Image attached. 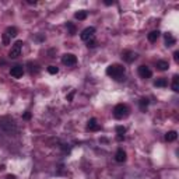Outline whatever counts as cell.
Listing matches in <instances>:
<instances>
[{
	"mask_svg": "<svg viewBox=\"0 0 179 179\" xmlns=\"http://www.w3.org/2000/svg\"><path fill=\"white\" fill-rule=\"evenodd\" d=\"M73 97H74V91H71V93L67 95V101H71V100H73Z\"/></svg>",
	"mask_w": 179,
	"mask_h": 179,
	"instance_id": "obj_25",
	"label": "cell"
},
{
	"mask_svg": "<svg viewBox=\"0 0 179 179\" xmlns=\"http://www.w3.org/2000/svg\"><path fill=\"white\" fill-rule=\"evenodd\" d=\"M94 34H95V28L94 27H88V28H86L84 31L81 32V35H80V38H81V41H90V39L94 38Z\"/></svg>",
	"mask_w": 179,
	"mask_h": 179,
	"instance_id": "obj_5",
	"label": "cell"
},
{
	"mask_svg": "<svg viewBox=\"0 0 179 179\" xmlns=\"http://www.w3.org/2000/svg\"><path fill=\"white\" fill-rule=\"evenodd\" d=\"M175 42H176V39L173 38V35L171 32H167L165 34V45L167 46H172V45H175Z\"/></svg>",
	"mask_w": 179,
	"mask_h": 179,
	"instance_id": "obj_11",
	"label": "cell"
},
{
	"mask_svg": "<svg viewBox=\"0 0 179 179\" xmlns=\"http://www.w3.org/2000/svg\"><path fill=\"white\" fill-rule=\"evenodd\" d=\"M66 27L70 30V35H73V34H76V28H74V25L73 24H70V23H67L66 24Z\"/></svg>",
	"mask_w": 179,
	"mask_h": 179,
	"instance_id": "obj_22",
	"label": "cell"
},
{
	"mask_svg": "<svg viewBox=\"0 0 179 179\" xmlns=\"http://www.w3.org/2000/svg\"><path fill=\"white\" fill-rule=\"evenodd\" d=\"M6 179H17V176H16V175H7V176H6Z\"/></svg>",
	"mask_w": 179,
	"mask_h": 179,
	"instance_id": "obj_28",
	"label": "cell"
},
{
	"mask_svg": "<svg viewBox=\"0 0 179 179\" xmlns=\"http://www.w3.org/2000/svg\"><path fill=\"white\" fill-rule=\"evenodd\" d=\"M106 74L115 80H122V77L125 76V67L120 64H111L106 69Z\"/></svg>",
	"mask_w": 179,
	"mask_h": 179,
	"instance_id": "obj_1",
	"label": "cell"
},
{
	"mask_svg": "<svg viewBox=\"0 0 179 179\" xmlns=\"http://www.w3.org/2000/svg\"><path fill=\"white\" fill-rule=\"evenodd\" d=\"M48 71H49L50 74H57V73H59V69H57L56 66H49V67H48Z\"/></svg>",
	"mask_w": 179,
	"mask_h": 179,
	"instance_id": "obj_20",
	"label": "cell"
},
{
	"mask_svg": "<svg viewBox=\"0 0 179 179\" xmlns=\"http://www.w3.org/2000/svg\"><path fill=\"white\" fill-rule=\"evenodd\" d=\"M6 35H7L8 38H14V37H17V34H18V31H17L16 27H8L7 30H6V32H4Z\"/></svg>",
	"mask_w": 179,
	"mask_h": 179,
	"instance_id": "obj_13",
	"label": "cell"
},
{
	"mask_svg": "<svg viewBox=\"0 0 179 179\" xmlns=\"http://www.w3.org/2000/svg\"><path fill=\"white\" fill-rule=\"evenodd\" d=\"M172 90H173L175 93H178V91H179V77H178V76H173V83H172Z\"/></svg>",
	"mask_w": 179,
	"mask_h": 179,
	"instance_id": "obj_18",
	"label": "cell"
},
{
	"mask_svg": "<svg viewBox=\"0 0 179 179\" xmlns=\"http://www.w3.org/2000/svg\"><path fill=\"white\" fill-rule=\"evenodd\" d=\"M173 59H175L176 62L179 60V52H178V50H176V52H173Z\"/></svg>",
	"mask_w": 179,
	"mask_h": 179,
	"instance_id": "obj_26",
	"label": "cell"
},
{
	"mask_svg": "<svg viewBox=\"0 0 179 179\" xmlns=\"http://www.w3.org/2000/svg\"><path fill=\"white\" fill-rule=\"evenodd\" d=\"M122 57H123V60L127 63H132L136 57H137V55L134 53V52H130V50H126V52H123V55H122Z\"/></svg>",
	"mask_w": 179,
	"mask_h": 179,
	"instance_id": "obj_8",
	"label": "cell"
},
{
	"mask_svg": "<svg viewBox=\"0 0 179 179\" xmlns=\"http://www.w3.org/2000/svg\"><path fill=\"white\" fill-rule=\"evenodd\" d=\"M116 133L119 134V136L125 134V133H126V127H123V126H116Z\"/></svg>",
	"mask_w": 179,
	"mask_h": 179,
	"instance_id": "obj_21",
	"label": "cell"
},
{
	"mask_svg": "<svg viewBox=\"0 0 179 179\" xmlns=\"http://www.w3.org/2000/svg\"><path fill=\"white\" fill-rule=\"evenodd\" d=\"M3 42H4V44H6V45H7L8 42H10V38H8L7 35H6V34H4V35H3Z\"/></svg>",
	"mask_w": 179,
	"mask_h": 179,
	"instance_id": "obj_24",
	"label": "cell"
},
{
	"mask_svg": "<svg viewBox=\"0 0 179 179\" xmlns=\"http://www.w3.org/2000/svg\"><path fill=\"white\" fill-rule=\"evenodd\" d=\"M139 105H140V109H141V111H144V109L148 106V100H147V98H141L140 102H139Z\"/></svg>",
	"mask_w": 179,
	"mask_h": 179,
	"instance_id": "obj_19",
	"label": "cell"
},
{
	"mask_svg": "<svg viewBox=\"0 0 179 179\" xmlns=\"http://www.w3.org/2000/svg\"><path fill=\"white\" fill-rule=\"evenodd\" d=\"M23 73H24L23 66H14V67H11V69H10V74H11L14 78L23 77Z\"/></svg>",
	"mask_w": 179,
	"mask_h": 179,
	"instance_id": "obj_7",
	"label": "cell"
},
{
	"mask_svg": "<svg viewBox=\"0 0 179 179\" xmlns=\"http://www.w3.org/2000/svg\"><path fill=\"white\" fill-rule=\"evenodd\" d=\"M113 115H115L116 119H123V117H126L129 115V108L126 105H123V104H119L113 109Z\"/></svg>",
	"mask_w": 179,
	"mask_h": 179,
	"instance_id": "obj_2",
	"label": "cell"
},
{
	"mask_svg": "<svg viewBox=\"0 0 179 179\" xmlns=\"http://www.w3.org/2000/svg\"><path fill=\"white\" fill-rule=\"evenodd\" d=\"M115 160H116V162H125L126 161V153L122 150V148H119V150L116 151Z\"/></svg>",
	"mask_w": 179,
	"mask_h": 179,
	"instance_id": "obj_9",
	"label": "cell"
},
{
	"mask_svg": "<svg viewBox=\"0 0 179 179\" xmlns=\"http://www.w3.org/2000/svg\"><path fill=\"white\" fill-rule=\"evenodd\" d=\"M62 63L64 66H74L77 63V57L73 53H64L62 56Z\"/></svg>",
	"mask_w": 179,
	"mask_h": 179,
	"instance_id": "obj_4",
	"label": "cell"
},
{
	"mask_svg": "<svg viewBox=\"0 0 179 179\" xmlns=\"http://www.w3.org/2000/svg\"><path fill=\"white\" fill-rule=\"evenodd\" d=\"M21 48H23V41H17L16 44L11 46V49H10V53H8V56H10L11 59H16V57H18V56H20V53H21Z\"/></svg>",
	"mask_w": 179,
	"mask_h": 179,
	"instance_id": "obj_3",
	"label": "cell"
},
{
	"mask_svg": "<svg viewBox=\"0 0 179 179\" xmlns=\"http://www.w3.org/2000/svg\"><path fill=\"white\" fill-rule=\"evenodd\" d=\"M30 117H31V113H30V112H25V113H24V119H30Z\"/></svg>",
	"mask_w": 179,
	"mask_h": 179,
	"instance_id": "obj_27",
	"label": "cell"
},
{
	"mask_svg": "<svg viewBox=\"0 0 179 179\" xmlns=\"http://www.w3.org/2000/svg\"><path fill=\"white\" fill-rule=\"evenodd\" d=\"M74 18H77V20H80V21L86 20V18H87V11H84V10H80V11H77V13L74 14Z\"/></svg>",
	"mask_w": 179,
	"mask_h": 179,
	"instance_id": "obj_15",
	"label": "cell"
},
{
	"mask_svg": "<svg viewBox=\"0 0 179 179\" xmlns=\"http://www.w3.org/2000/svg\"><path fill=\"white\" fill-rule=\"evenodd\" d=\"M154 86L164 88V87H167V86H168V81H167L165 78H158V80H156V81H154Z\"/></svg>",
	"mask_w": 179,
	"mask_h": 179,
	"instance_id": "obj_16",
	"label": "cell"
},
{
	"mask_svg": "<svg viewBox=\"0 0 179 179\" xmlns=\"http://www.w3.org/2000/svg\"><path fill=\"white\" fill-rule=\"evenodd\" d=\"M139 76L141 78H150L153 76V71L150 70V67H147V66H140L139 67Z\"/></svg>",
	"mask_w": 179,
	"mask_h": 179,
	"instance_id": "obj_6",
	"label": "cell"
},
{
	"mask_svg": "<svg viewBox=\"0 0 179 179\" xmlns=\"http://www.w3.org/2000/svg\"><path fill=\"white\" fill-rule=\"evenodd\" d=\"M87 46H88V48H94V46H95V41H94V39H90Z\"/></svg>",
	"mask_w": 179,
	"mask_h": 179,
	"instance_id": "obj_23",
	"label": "cell"
},
{
	"mask_svg": "<svg viewBox=\"0 0 179 179\" xmlns=\"http://www.w3.org/2000/svg\"><path fill=\"white\" fill-rule=\"evenodd\" d=\"M157 67L160 70H167L169 67V64H168V62H165V60H160V62H157Z\"/></svg>",
	"mask_w": 179,
	"mask_h": 179,
	"instance_id": "obj_17",
	"label": "cell"
},
{
	"mask_svg": "<svg viewBox=\"0 0 179 179\" xmlns=\"http://www.w3.org/2000/svg\"><path fill=\"white\" fill-rule=\"evenodd\" d=\"M87 127L90 129V130H93V132H97V130H100V125H98V122H97V119L93 117V119H90L88 120V125Z\"/></svg>",
	"mask_w": 179,
	"mask_h": 179,
	"instance_id": "obj_10",
	"label": "cell"
},
{
	"mask_svg": "<svg viewBox=\"0 0 179 179\" xmlns=\"http://www.w3.org/2000/svg\"><path fill=\"white\" fill-rule=\"evenodd\" d=\"M176 137H178V133L175 132V130H171V132H168L165 134V140L169 141V143H171V141H175Z\"/></svg>",
	"mask_w": 179,
	"mask_h": 179,
	"instance_id": "obj_12",
	"label": "cell"
},
{
	"mask_svg": "<svg viewBox=\"0 0 179 179\" xmlns=\"http://www.w3.org/2000/svg\"><path fill=\"white\" fill-rule=\"evenodd\" d=\"M158 37H160V31L158 30H156V31H151L150 34H148V41L150 42H156L157 39H158Z\"/></svg>",
	"mask_w": 179,
	"mask_h": 179,
	"instance_id": "obj_14",
	"label": "cell"
}]
</instances>
